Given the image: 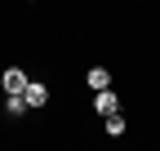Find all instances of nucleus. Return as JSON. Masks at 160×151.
I'll return each mask as SVG.
<instances>
[{"instance_id": "nucleus-4", "label": "nucleus", "mask_w": 160, "mask_h": 151, "mask_svg": "<svg viewBox=\"0 0 160 151\" xmlns=\"http://www.w3.org/2000/svg\"><path fill=\"white\" fill-rule=\"evenodd\" d=\"M27 111H31V107H27V98H22V93H5V116H9V120L27 116Z\"/></svg>"}, {"instance_id": "nucleus-5", "label": "nucleus", "mask_w": 160, "mask_h": 151, "mask_svg": "<svg viewBox=\"0 0 160 151\" xmlns=\"http://www.w3.org/2000/svg\"><path fill=\"white\" fill-rule=\"evenodd\" d=\"M85 80H89V89H107V85H111V71H107V67H89Z\"/></svg>"}, {"instance_id": "nucleus-6", "label": "nucleus", "mask_w": 160, "mask_h": 151, "mask_svg": "<svg viewBox=\"0 0 160 151\" xmlns=\"http://www.w3.org/2000/svg\"><path fill=\"white\" fill-rule=\"evenodd\" d=\"M102 129H107V138H120V134H125V116H120V111L102 116Z\"/></svg>"}, {"instance_id": "nucleus-7", "label": "nucleus", "mask_w": 160, "mask_h": 151, "mask_svg": "<svg viewBox=\"0 0 160 151\" xmlns=\"http://www.w3.org/2000/svg\"><path fill=\"white\" fill-rule=\"evenodd\" d=\"M27 5H36V0H27Z\"/></svg>"}, {"instance_id": "nucleus-1", "label": "nucleus", "mask_w": 160, "mask_h": 151, "mask_svg": "<svg viewBox=\"0 0 160 151\" xmlns=\"http://www.w3.org/2000/svg\"><path fill=\"white\" fill-rule=\"evenodd\" d=\"M93 111L98 116H111V111H120V98H116V89H93Z\"/></svg>"}, {"instance_id": "nucleus-2", "label": "nucleus", "mask_w": 160, "mask_h": 151, "mask_svg": "<svg viewBox=\"0 0 160 151\" xmlns=\"http://www.w3.org/2000/svg\"><path fill=\"white\" fill-rule=\"evenodd\" d=\"M0 89H5V93H22V89H27V71H22V67H5Z\"/></svg>"}, {"instance_id": "nucleus-3", "label": "nucleus", "mask_w": 160, "mask_h": 151, "mask_svg": "<svg viewBox=\"0 0 160 151\" xmlns=\"http://www.w3.org/2000/svg\"><path fill=\"white\" fill-rule=\"evenodd\" d=\"M22 98H27V107H45V102H49V85H40V80H27Z\"/></svg>"}]
</instances>
